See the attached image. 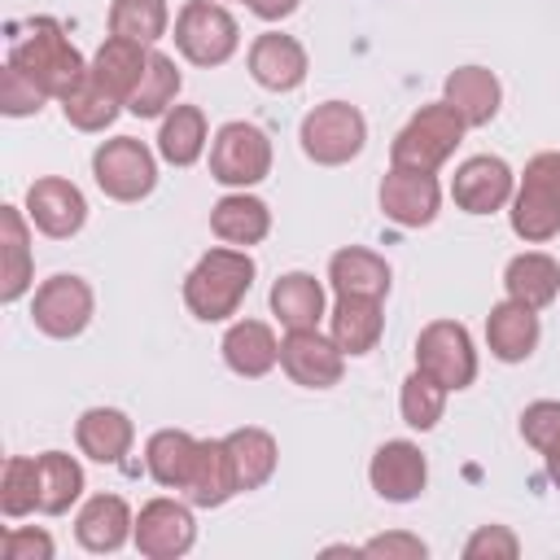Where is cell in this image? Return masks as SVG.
Listing matches in <instances>:
<instances>
[{
    "label": "cell",
    "instance_id": "cell-1",
    "mask_svg": "<svg viewBox=\"0 0 560 560\" xmlns=\"http://www.w3.org/2000/svg\"><path fill=\"white\" fill-rule=\"evenodd\" d=\"M9 66H18L31 83H39L48 96H70L79 88V79L88 74L83 52L66 39L57 18H31L22 26H13L9 39Z\"/></svg>",
    "mask_w": 560,
    "mask_h": 560
},
{
    "label": "cell",
    "instance_id": "cell-2",
    "mask_svg": "<svg viewBox=\"0 0 560 560\" xmlns=\"http://www.w3.org/2000/svg\"><path fill=\"white\" fill-rule=\"evenodd\" d=\"M249 284H254V258H249V249L214 245L184 276V306L201 324H219V319H228V315L241 311Z\"/></svg>",
    "mask_w": 560,
    "mask_h": 560
},
{
    "label": "cell",
    "instance_id": "cell-3",
    "mask_svg": "<svg viewBox=\"0 0 560 560\" xmlns=\"http://www.w3.org/2000/svg\"><path fill=\"white\" fill-rule=\"evenodd\" d=\"M508 206V223L521 241H551L560 232V153H534Z\"/></svg>",
    "mask_w": 560,
    "mask_h": 560
},
{
    "label": "cell",
    "instance_id": "cell-4",
    "mask_svg": "<svg viewBox=\"0 0 560 560\" xmlns=\"http://www.w3.org/2000/svg\"><path fill=\"white\" fill-rule=\"evenodd\" d=\"M459 140H464V118L446 101H433V105H420L407 118V127L394 136L389 162L394 166H416V171H438L455 153Z\"/></svg>",
    "mask_w": 560,
    "mask_h": 560
},
{
    "label": "cell",
    "instance_id": "cell-5",
    "mask_svg": "<svg viewBox=\"0 0 560 560\" xmlns=\"http://www.w3.org/2000/svg\"><path fill=\"white\" fill-rule=\"evenodd\" d=\"M241 44L236 18L219 0H188L175 13V48L192 66H223Z\"/></svg>",
    "mask_w": 560,
    "mask_h": 560
},
{
    "label": "cell",
    "instance_id": "cell-6",
    "mask_svg": "<svg viewBox=\"0 0 560 560\" xmlns=\"http://www.w3.org/2000/svg\"><path fill=\"white\" fill-rule=\"evenodd\" d=\"M298 140H302V153L315 162V166H341L350 158L363 153V140H368V122L354 105L346 101H324L315 105L302 127H298Z\"/></svg>",
    "mask_w": 560,
    "mask_h": 560
},
{
    "label": "cell",
    "instance_id": "cell-7",
    "mask_svg": "<svg viewBox=\"0 0 560 560\" xmlns=\"http://www.w3.org/2000/svg\"><path fill=\"white\" fill-rule=\"evenodd\" d=\"M271 175V140L254 122H223L210 140V179L223 188H254Z\"/></svg>",
    "mask_w": 560,
    "mask_h": 560
},
{
    "label": "cell",
    "instance_id": "cell-8",
    "mask_svg": "<svg viewBox=\"0 0 560 560\" xmlns=\"http://www.w3.org/2000/svg\"><path fill=\"white\" fill-rule=\"evenodd\" d=\"M92 179L105 197L114 201H140L158 184V162L144 140L136 136H114L92 153Z\"/></svg>",
    "mask_w": 560,
    "mask_h": 560
},
{
    "label": "cell",
    "instance_id": "cell-9",
    "mask_svg": "<svg viewBox=\"0 0 560 560\" xmlns=\"http://www.w3.org/2000/svg\"><path fill=\"white\" fill-rule=\"evenodd\" d=\"M416 368L446 389H468L477 381V350L459 319H433L416 337Z\"/></svg>",
    "mask_w": 560,
    "mask_h": 560
},
{
    "label": "cell",
    "instance_id": "cell-10",
    "mask_svg": "<svg viewBox=\"0 0 560 560\" xmlns=\"http://www.w3.org/2000/svg\"><path fill=\"white\" fill-rule=\"evenodd\" d=\"M92 306H96V298H92V284L83 280V276H48L39 289H35V298H31V319H35V328L44 332V337H52V341H70V337H79L88 324H92Z\"/></svg>",
    "mask_w": 560,
    "mask_h": 560
},
{
    "label": "cell",
    "instance_id": "cell-11",
    "mask_svg": "<svg viewBox=\"0 0 560 560\" xmlns=\"http://www.w3.org/2000/svg\"><path fill=\"white\" fill-rule=\"evenodd\" d=\"M136 551L144 560H179L192 551L197 542V516L188 503L179 499H149L136 512V534H131Z\"/></svg>",
    "mask_w": 560,
    "mask_h": 560
},
{
    "label": "cell",
    "instance_id": "cell-12",
    "mask_svg": "<svg viewBox=\"0 0 560 560\" xmlns=\"http://www.w3.org/2000/svg\"><path fill=\"white\" fill-rule=\"evenodd\" d=\"M280 368L302 389H332L346 372V350L319 328H284Z\"/></svg>",
    "mask_w": 560,
    "mask_h": 560
},
{
    "label": "cell",
    "instance_id": "cell-13",
    "mask_svg": "<svg viewBox=\"0 0 560 560\" xmlns=\"http://www.w3.org/2000/svg\"><path fill=\"white\" fill-rule=\"evenodd\" d=\"M442 210V188L433 171H416V166H394L381 179V214L394 228H429Z\"/></svg>",
    "mask_w": 560,
    "mask_h": 560
},
{
    "label": "cell",
    "instance_id": "cell-14",
    "mask_svg": "<svg viewBox=\"0 0 560 560\" xmlns=\"http://www.w3.org/2000/svg\"><path fill=\"white\" fill-rule=\"evenodd\" d=\"M516 192V175L503 158L494 153H477L468 162L455 166V179H451V197L464 214H494L512 201Z\"/></svg>",
    "mask_w": 560,
    "mask_h": 560
},
{
    "label": "cell",
    "instance_id": "cell-15",
    "mask_svg": "<svg viewBox=\"0 0 560 560\" xmlns=\"http://www.w3.org/2000/svg\"><path fill=\"white\" fill-rule=\"evenodd\" d=\"M368 481H372V490L385 503H411V499H420V490L429 481V459L407 438L381 442L376 455H372V464H368Z\"/></svg>",
    "mask_w": 560,
    "mask_h": 560
},
{
    "label": "cell",
    "instance_id": "cell-16",
    "mask_svg": "<svg viewBox=\"0 0 560 560\" xmlns=\"http://www.w3.org/2000/svg\"><path fill=\"white\" fill-rule=\"evenodd\" d=\"M26 219H31L44 236L70 241V236L88 223V201H83V192H79L70 179L44 175V179H35V184L26 188Z\"/></svg>",
    "mask_w": 560,
    "mask_h": 560
},
{
    "label": "cell",
    "instance_id": "cell-17",
    "mask_svg": "<svg viewBox=\"0 0 560 560\" xmlns=\"http://www.w3.org/2000/svg\"><path fill=\"white\" fill-rule=\"evenodd\" d=\"M245 61H249L254 83L267 88V92H293V88H302V79H306V70H311L306 48H302L293 35H280V31L258 35V39L249 44V57H245Z\"/></svg>",
    "mask_w": 560,
    "mask_h": 560
},
{
    "label": "cell",
    "instance_id": "cell-18",
    "mask_svg": "<svg viewBox=\"0 0 560 560\" xmlns=\"http://www.w3.org/2000/svg\"><path fill=\"white\" fill-rule=\"evenodd\" d=\"M136 534V516L127 508V499L118 494H92L79 516H74V538L83 551H96V556H109L118 551L127 538Z\"/></svg>",
    "mask_w": 560,
    "mask_h": 560
},
{
    "label": "cell",
    "instance_id": "cell-19",
    "mask_svg": "<svg viewBox=\"0 0 560 560\" xmlns=\"http://www.w3.org/2000/svg\"><path fill=\"white\" fill-rule=\"evenodd\" d=\"M538 311H529L525 302H499L486 315V346L499 363H525L538 346Z\"/></svg>",
    "mask_w": 560,
    "mask_h": 560
},
{
    "label": "cell",
    "instance_id": "cell-20",
    "mask_svg": "<svg viewBox=\"0 0 560 560\" xmlns=\"http://www.w3.org/2000/svg\"><path fill=\"white\" fill-rule=\"evenodd\" d=\"M219 350H223V363L245 381H258L280 363V341H276L271 324H262V319H236L223 332Z\"/></svg>",
    "mask_w": 560,
    "mask_h": 560
},
{
    "label": "cell",
    "instance_id": "cell-21",
    "mask_svg": "<svg viewBox=\"0 0 560 560\" xmlns=\"http://www.w3.org/2000/svg\"><path fill=\"white\" fill-rule=\"evenodd\" d=\"M74 442L96 464H122L136 442V429H131L127 411H118V407H88L74 420Z\"/></svg>",
    "mask_w": 560,
    "mask_h": 560
},
{
    "label": "cell",
    "instance_id": "cell-22",
    "mask_svg": "<svg viewBox=\"0 0 560 560\" xmlns=\"http://www.w3.org/2000/svg\"><path fill=\"white\" fill-rule=\"evenodd\" d=\"M232 494H241L232 451H228L223 438H206L201 451H197L192 477H188V486H184V499H188L192 508H223Z\"/></svg>",
    "mask_w": 560,
    "mask_h": 560
},
{
    "label": "cell",
    "instance_id": "cell-23",
    "mask_svg": "<svg viewBox=\"0 0 560 560\" xmlns=\"http://www.w3.org/2000/svg\"><path fill=\"white\" fill-rule=\"evenodd\" d=\"M442 101L464 118V127H486L499 114L503 88H499V79L486 66H459V70L446 74Z\"/></svg>",
    "mask_w": 560,
    "mask_h": 560
},
{
    "label": "cell",
    "instance_id": "cell-24",
    "mask_svg": "<svg viewBox=\"0 0 560 560\" xmlns=\"http://www.w3.org/2000/svg\"><path fill=\"white\" fill-rule=\"evenodd\" d=\"M210 232L223 241V245H236V249H249L258 245L267 232H271V210L267 201L249 197L245 188L241 192H228L210 206Z\"/></svg>",
    "mask_w": 560,
    "mask_h": 560
},
{
    "label": "cell",
    "instance_id": "cell-25",
    "mask_svg": "<svg viewBox=\"0 0 560 560\" xmlns=\"http://www.w3.org/2000/svg\"><path fill=\"white\" fill-rule=\"evenodd\" d=\"M328 280L337 298H376L385 302L389 293V262L363 245H346L328 258Z\"/></svg>",
    "mask_w": 560,
    "mask_h": 560
},
{
    "label": "cell",
    "instance_id": "cell-26",
    "mask_svg": "<svg viewBox=\"0 0 560 560\" xmlns=\"http://www.w3.org/2000/svg\"><path fill=\"white\" fill-rule=\"evenodd\" d=\"M503 289L512 302H525L529 311H542L556 302L560 293V262L551 254H538V249H525L508 262L503 271Z\"/></svg>",
    "mask_w": 560,
    "mask_h": 560
},
{
    "label": "cell",
    "instance_id": "cell-27",
    "mask_svg": "<svg viewBox=\"0 0 560 560\" xmlns=\"http://www.w3.org/2000/svg\"><path fill=\"white\" fill-rule=\"evenodd\" d=\"M0 232H4V262H0V298L18 302L31 289L35 258H31V219L18 206L0 210Z\"/></svg>",
    "mask_w": 560,
    "mask_h": 560
},
{
    "label": "cell",
    "instance_id": "cell-28",
    "mask_svg": "<svg viewBox=\"0 0 560 560\" xmlns=\"http://www.w3.org/2000/svg\"><path fill=\"white\" fill-rule=\"evenodd\" d=\"M385 332V315L376 298H337L332 315H328V337L346 350V354H368L376 350Z\"/></svg>",
    "mask_w": 560,
    "mask_h": 560
},
{
    "label": "cell",
    "instance_id": "cell-29",
    "mask_svg": "<svg viewBox=\"0 0 560 560\" xmlns=\"http://www.w3.org/2000/svg\"><path fill=\"white\" fill-rule=\"evenodd\" d=\"M197 451L201 442L184 429H158L149 442H144V468L158 486L166 490H184L188 477H192V464H197Z\"/></svg>",
    "mask_w": 560,
    "mask_h": 560
},
{
    "label": "cell",
    "instance_id": "cell-30",
    "mask_svg": "<svg viewBox=\"0 0 560 560\" xmlns=\"http://www.w3.org/2000/svg\"><path fill=\"white\" fill-rule=\"evenodd\" d=\"M149 52H153V48H144V44H131V39L109 35V39L96 48V57H92V79L127 105L131 92H136V83H140V74H144V66H149Z\"/></svg>",
    "mask_w": 560,
    "mask_h": 560
},
{
    "label": "cell",
    "instance_id": "cell-31",
    "mask_svg": "<svg viewBox=\"0 0 560 560\" xmlns=\"http://www.w3.org/2000/svg\"><path fill=\"white\" fill-rule=\"evenodd\" d=\"M271 315L284 328H319V319H324V284L311 271H284L271 284Z\"/></svg>",
    "mask_w": 560,
    "mask_h": 560
},
{
    "label": "cell",
    "instance_id": "cell-32",
    "mask_svg": "<svg viewBox=\"0 0 560 560\" xmlns=\"http://www.w3.org/2000/svg\"><path fill=\"white\" fill-rule=\"evenodd\" d=\"M206 114L197 105H171L162 114V131H158V153L171 166H192L206 153Z\"/></svg>",
    "mask_w": 560,
    "mask_h": 560
},
{
    "label": "cell",
    "instance_id": "cell-33",
    "mask_svg": "<svg viewBox=\"0 0 560 560\" xmlns=\"http://www.w3.org/2000/svg\"><path fill=\"white\" fill-rule=\"evenodd\" d=\"M223 442H228V451H232L236 486H241V490H258V486L271 481L276 459H280V446H276V438H271L267 429L245 424V429H232Z\"/></svg>",
    "mask_w": 560,
    "mask_h": 560
},
{
    "label": "cell",
    "instance_id": "cell-34",
    "mask_svg": "<svg viewBox=\"0 0 560 560\" xmlns=\"http://www.w3.org/2000/svg\"><path fill=\"white\" fill-rule=\"evenodd\" d=\"M39 459V512L44 516H61L70 512V503H79L83 494V468L74 455L66 451H44Z\"/></svg>",
    "mask_w": 560,
    "mask_h": 560
},
{
    "label": "cell",
    "instance_id": "cell-35",
    "mask_svg": "<svg viewBox=\"0 0 560 560\" xmlns=\"http://www.w3.org/2000/svg\"><path fill=\"white\" fill-rule=\"evenodd\" d=\"M179 88H184V79H179V70H175V57L149 52V66H144L140 83H136L127 109H131L136 118H158V114H166V109L175 105Z\"/></svg>",
    "mask_w": 560,
    "mask_h": 560
},
{
    "label": "cell",
    "instance_id": "cell-36",
    "mask_svg": "<svg viewBox=\"0 0 560 560\" xmlns=\"http://www.w3.org/2000/svg\"><path fill=\"white\" fill-rule=\"evenodd\" d=\"M171 26L166 0H114L109 4V35L131 39V44H158Z\"/></svg>",
    "mask_w": 560,
    "mask_h": 560
},
{
    "label": "cell",
    "instance_id": "cell-37",
    "mask_svg": "<svg viewBox=\"0 0 560 560\" xmlns=\"http://www.w3.org/2000/svg\"><path fill=\"white\" fill-rule=\"evenodd\" d=\"M118 109H122V101H118L114 92H105V88L92 79V66H88V74L79 79V88H74L70 96H61L66 122L79 127V131H105V127L118 118Z\"/></svg>",
    "mask_w": 560,
    "mask_h": 560
},
{
    "label": "cell",
    "instance_id": "cell-38",
    "mask_svg": "<svg viewBox=\"0 0 560 560\" xmlns=\"http://www.w3.org/2000/svg\"><path fill=\"white\" fill-rule=\"evenodd\" d=\"M521 433H525V442L542 455L547 477H551V486L560 490V402H556V398L529 402V407L521 411Z\"/></svg>",
    "mask_w": 560,
    "mask_h": 560
},
{
    "label": "cell",
    "instance_id": "cell-39",
    "mask_svg": "<svg viewBox=\"0 0 560 560\" xmlns=\"http://www.w3.org/2000/svg\"><path fill=\"white\" fill-rule=\"evenodd\" d=\"M446 385L442 381H433L429 372H411L407 381H402V389H398V411H402V424H411V429H420V433H429L438 420H442V411H446Z\"/></svg>",
    "mask_w": 560,
    "mask_h": 560
},
{
    "label": "cell",
    "instance_id": "cell-40",
    "mask_svg": "<svg viewBox=\"0 0 560 560\" xmlns=\"http://www.w3.org/2000/svg\"><path fill=\"white\" fill-rule=\"evenodd\" d=\"M0 512L9 521L39 512V459L31 455H9L0 468Z\"/></svg>",
    "mask_w": 560,
    "mask_h": 560
},
{
    "label": "cell",
    "instance_id": "cell-41",
    "mask_svg": "<svg viewBox=\"0 0 560 560\" xmlns=\"http://www.w3.org/2000/svg\"><path fill=\"white\" fill-rule=\"evenodd\" d=\"M44 101H48V92L39 83H31L18 66L4 61V70H0V109L9 118H26V114H39Z\"/></svg>",
    "mask_w": 560,
    "mask_h": 560
},
{
    "label": "cell",
    "instance_id": "cell-42",
    "mask_svg": "<svg viewBox=\"0 0 560 560\" xmlns=\"http://www.w3.org/2000/svg\"><path fill=\"white\" fill-rule=\"evenodd\" d=\"M521 542L508 525H481L468 542H464V560H516Z\"/></svg>",
    "mask_w": 560,
    "mask_h": 560
},
{
    "label": "cell",
    "instance_id": "cell-43",
    "mask_svg": "<svg viewBox=\"0 0 560 560\" xmlns=\"http://www.w3.org/2000/svg\"><path fill=\"white\" fill-rule=\"evenodd\" d=\"M359 556H372V560H424V556H429V547H424L416 534L394 529V534L368 538V542L359 547Z\"/></svg>",
    "mask_w": 560,
    "mask_h": 560
},
{
    "label": "cell",
    "instance_id": "cell-44",
    "mask_svg": "<svg viewBox=\"0 0 560 560\" xmlns=\"http://www.w3.org/2000/svg\"><path fill=\"white\" fill-rule=\"evenodd\" d=\"M4 560H52V538L44 529H4V542H0Z\"/></svg>",
    "mask_w": 560,
    "mask_h": 560
},
{
    "label": "cell",
    "instance_id": "cell-45",
    "mask_svg": "<svg viewBox=\"0 0 560 560\" xmlns=\"http://www.w3.org/2000/svg\"><path fill=\"white\" fill-rule=\"evenodd\" d=\"M249 4V13H258L262 22H280V18H289L302 0H245Z\"/></svg>",
    "mask_w": 560,
    "mask_h": 560
}]
</instances>
